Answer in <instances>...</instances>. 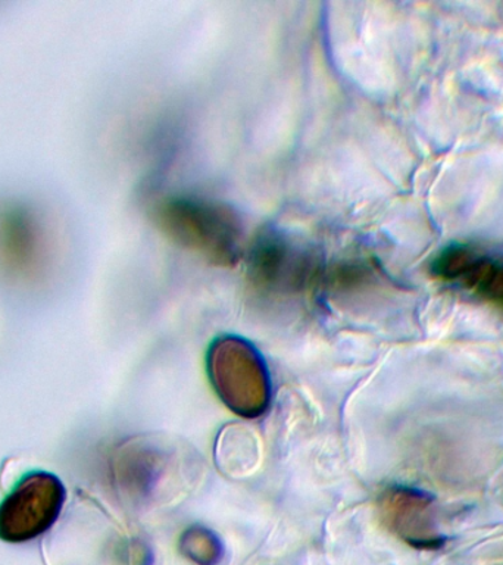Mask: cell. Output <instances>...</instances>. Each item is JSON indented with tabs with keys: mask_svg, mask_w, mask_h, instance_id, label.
Here are the masks:
<instances>
[{
	"mask_svg": "<svg viewBox=\"0 0 503 565\" xmlns=\"http://www.w3.org/2000/svg\"><path fill=\"white\" fill-rule=\"evenodd\" d=\"M154 220L171 242L197 252L211 263L233 265L240 256V220L223 203L171 198L157 207Z\"/></svg>",
	"mask_w": 503,
	"mask_h": 565,
	"instance_id": "obj_1",
	"label": "cell"
},
{
	"mask_svg": "<svg viewBox=\"0 0 503 565\" xmlns=\"http://www.w3.org/2000/svg\"><path fill=\"white\" fill-rule=\"evenodd\" d=\"M249 263L252 274L260 281H274L287 274L299 277L313 269L312 256L299 250L296 243L276 230H267L256 237L250 246Z\"/></svg>",
	"mask_w": 503,
	"mask_h": 565,
	"instance_id": "obj_5",
	"label": "cell"
},
{
	"mask_svg": "<svg viewBox=\"0 0 503 565\" xmlns=\"http://www.w3.org/2000/svg\"><path fill=\"white\" fill-rule=\"evenodd\" d=\"M431 271L439 280L465 287L485 302L503 309V260L490 258L470 246L452 245L432 259Z\"/></svg>",
	"mask_w": 503,
	"mask_h": 565,
	"instance_id": "obj_4",
	"label": "cell"
},
{
	"mask_svg": "<svg viewBox=\"0 0 503 565\" xmlns=\"http://www.w3.org/2000/svg\"><path fill=\"white\" fill-rule=\"evenodd\" d=\"M185 554L201 565H212L218 561L220 550L214 539L194 534L184 542Z\"/></svg>",
	"mask_w": 503,
	"mask_h": 565,
	"instance_id": "obj_6",
	"label": "cell"
},
{
	"mask_svg": "<svg viewBox=\"0 0 503 565\" xmlns=\"http://www.w3.org/2000/svg\"><path fill=\"white\" fill-rule=\"evenodd\" d=\"M42 218L30 202L0 199V273L12 280L38 277L46 265Z\"/></svg>",
	"mask_w": 503,
	"mask_h": 565,
	"instance_id": "obj_3",
	"label": "cell"
},
{
	"mask_svg": "<svg viewBox=\"0 0 503 565\" xmlns=\"http://www.w3.org/2000/svg\"><path fill=\"white\" fill-rule=\"evenodd\" d=\"M65 502V488L51 472L26 475L0 503V539L33 541L55 524Z\"/></svg>",
	"mask_w": 503,
	"mask_h": 565,
	"instance_id": "obj_2",
	"label": "cell"
}]
</instances>
